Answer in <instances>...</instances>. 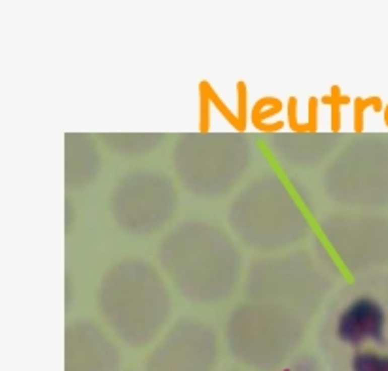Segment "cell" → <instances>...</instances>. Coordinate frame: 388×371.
<instances>
[{"label": "cell", "instance_id": "cell-2", "mask_svg": "<svg viewBox=\"0 0 388 371\" xmlns=\"http://www.w3.org/2000/svg\"><path fill=\"white\" fill-rule=\"evenodd\" d=\"M352 371H388V356L377 352H358L352 360Z\"/></svg>", "mask_w": 388, "mask_h": 371}, {"label": "cell", "instance_id": "cell-1", "mask_svg": "<svg viewBox=\"0 0 388 371\" xmlns=\"http://www.w3.org/2000/svg\"><path fill=\"white\" fill-rule=\"evenodd\" d=\"M386 315L384 309L371 297H358L347 305L337 320V337L349 345L364 341H384Z\"/></svg>", "mask_w": 388, "mask_h": 371}]
</instances>
